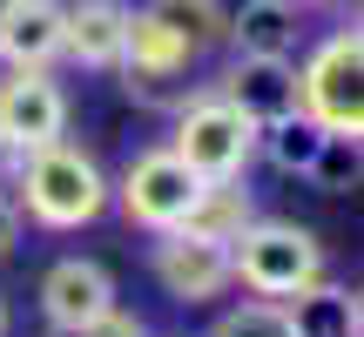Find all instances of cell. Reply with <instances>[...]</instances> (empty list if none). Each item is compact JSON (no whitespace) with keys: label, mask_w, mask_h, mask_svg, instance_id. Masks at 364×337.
<instances>
[{"label":"cell","mask_w":364,"mask_h":337,"mask_svg":"<svg viewBox=\"0 0 364 337\" xmlns=\"http://www.w3.org/2000/svg\"><path fill=\"white\" fill-rule=\"evenodd\" d=\"M284 311H290V331L297 337H358L364 331V311H358V290H344V284H304L297 297H284Z\"/></svg>","instance_id":"cell-13"},{"label":"cell","mask_w":364,"mask_h":337,"mask_svg":"<svg viewBox=\"0 0 364 337\" xmlns=\"http://www.w3.org/2000/svg\"><path fill=\"white\" fill-rule=\"evenodd\" d=\"M223 41H236V54H290L297 48V0H243Z\"/></svg>","instance_id":"cell-14"},{"label":"cell","mask_w":364,"mask_h":337,"mask_svg":"<svg viewBox=\"0 0 364 337\" xmlns=\"http://www.w3.org/2000/svg\"><path fill=\"white\" fill-rule=\"evenodd\" d=\"M41 311H48L54 331H81V324L115 311V277L102 263H88V257H61L41 277Z\"/></svg>","instance_id":"cell-10"},{"label":"cell","mask_w":364,"mask_h":337,"mask_svg":"<svg viewBox=\"0 0 364 337\" xmlns=\"http://www.w3.org/2000/svg\"><path fill=\"white\" fill-rule=\"evenodd\" d=\"M196 189H203V182L189 176V162H182L176 149H149V156H135L129 176H122V209H129L135 230L162 236V230H176V223H189Z\"/></svg>","instance_id":"cell-6"},{"label":"cell","mask_w":364,"mask_h":337,"mask_svg":"<svg viewBox=\"0 0 364 337\" xmlns=\"http://www.w3.org/2000/svg\"><path fill=\"white\" fill-rule=\"evenodd\" d=\"M156 284L169 290L176 304H209V297H223V290H230V243L189 230V223L162 230V236H156Z\"/></svg>","instance_id":"cell-8"},{"label":"cell","mask_w":364,"mask_h":337,"mask_svg":"<svg viewBox=\"0 0 364 337\" xmlns=\"http://www.w3.org/2000/svg\"><path fill=\"white\" fill-rule=\"evenodd\" d=\"M122 41H129V7L122 0H75L61 21V54L81 68H122Z\"/></svg>","instance_id":"cell-12"},{"label":"cell","mask_w":364,"mask_h":337,"mask_svg":"<svg viewBox=\"0 0 364 337\" xmlns=\"http://www.w3.org/2000/svg\"><path fill=\"white\" fill-rule=\"evenodd\" d=\"M257 149L284 168V176H311L317 149H324V129H317V122L297 108V115H284V122H270V129H257Z\"/></svg>","instance_id":"cell-16"},{"label":"cell","mask_w":364,"mask_h":337,"mask_svg":"<svg viewBox=\"0 0 364 337\" xmlns=\"http://www.w3.org/2000/svg\"><path fill=\"white\" fill-rule=\"evenodd\" d=\"M317 7H331V0H317Z\"/></svg>","instance_id":"cell-23"},{"label":"cell","mask_w":364,"mask_h":337,"mask_svg":"<svg viewBox=\"0 0 364 337\" xmlns=\"http://www.w3.org/2000/svg\"><path fill=\"white\" fill-rule=\"evenodd\" d=\"M250 216H257V209H250V189H243V176H230V182H203V189H196L189 230L216 236V243H236V230H243Z\"/></svg>","instance_id":"cell-15"},{"label":"cell","mask_w":364,"mask_h":337,"mask_svg":"<svg viewBox=\"0 0 364 337\" xmlns=\"http://www.w3.org/2000/svg\"><path fill=\"white\" fill-rule=\"evenodd\" d=\"M54 337H142V324H135V317H122V311H108V317H95V324H81V331H54Z\"/></svg>","instance_id":"cell-20"},{"label":"cell","mask_w":364,"mask_h":337,"mask_svg":"<svg viewBox=\"0 0 364 337\" xmlns=\"http://www.w3.org/2000/svg\"><path fill=\"white\" fill-rule=\"evenodd\" d=\"M68 135V95L48 68H7L0 81V149L27 156Z\"/></svg>","instance_id":"cell-7"},{"label":"cell","mask_w":364,"mask_h":337,"mask_svg":"<svg viewBox=\"0 0 364 337\" xmlns=\"http://www.w3.org/2000/svg\"><path fill=\"white\" fill-rule=\"evenodd\" d=\"M196 41L182 34L162 7L129 14V41H122V88L142 108H182L189 102V68H196Z\"/></svg>","instance_id":"cell-3"},{"label":"cell","mask_w":364,"mask_h":337,"mask_svg":"<svg viewBox=\"0 0 364 337\" xmlns=\"http://www.w3.org/2000/svg\"><path fill=\"white\" fill-rule=\"evenodd\" d=\"M14 203L41 223V230H81L108 209V182L102 168L81 156L75 142H48V149H27L21 156V176L7 182Z\"/></svg>","instance_id":"cell-1"},{"label":"cell","mask_w":364,"mask_h":337,"mask_svg":"<svg viewBox=\"0 0 364 337\" xmlns=\"http://www.w3.org/2000/svg\"><path fill=\"white\" fill-rule=\"evenodd\" d=\"M14 243H21V203H14V189L0 182V257H7Z\"/></svg>","instance_id":"cell-21"},{"label":"cell","mask_w":364,"mask_h":337,"mask_svg":"<svg viewBox=\"0 0 364 337\" xmlns=\"http://www.w3.org/2000/svg\"><path fill=\"white\" fill-rule=\"evenodd\" d=\"M216 95L230 108H243L257 129H270V122L297 115V68H290V54H236V68L216 81Z\"/></svg>","instance_id":"cell-9"},{"label":"cell","mask_w":364,"mask_h":337,"mask_svg":"<svg viewBox=\"0 0 364 337\" xmlns=\"http://www.w3.org/2000/svg\"><path fill=\"white\" fill-rule=\"evenodd\" d=\"M156 7L169 14V21L196 41V48H209V41H223V34H230V14H223L216 0H156Z\"/></svg>","instance_id":"cell-19"},{"label":"cell","mask_w":364,"mask_h":337,"mask_svg":"<svg viewBox=\"0 0 364 337\" xmlns=\"http://www.w3.org/2000/svg\"><path fill=\"white\" fill-rule=\"evenodd\" d=\"M209 337H297V331H290V311H284V304L250 297V304H236V311H223L216 324H209Z\"/></svg>","instance_id":"cell-17"},{"label":"cell","mask_w":364,"mask_h":337,"mask_svg":"<svg viewBox=\"0 0 364 337\" xmlns=\"http://www.w3.org/2000/svg\"><path fill=\"white\" fill-rule=\"evenodd\" d=\"M169 149L189 162L196 182H230L257 156V122H250L243 108H230L223 95H189V102L176 108V142Z\"/></svg>","instance_id":"cell-5"},{"label":"cell","mask_w":364,"mask_h":337,"mask_svg":"<svg viewBox=\"0 0 364 337\" xmlns=\"http://www.w3.org/2000/svg\"><path fill=\"white\" fill-rule=\"evenodd\" d=\"M0 7H7V0H0Z\"/></svg>","instance_id":"cell-24"},{"label":"cell","mask_w":364,"mask_h":337,"mask_svg":"<svg viewBox=\"0 0 364 337\" xmlns=\"http://www.w3.org/2000/svg\"><path fill=\"white\" fill-rule=\"evenodd\" d=\"M0 337H7V297H0Z\"/></svg>","instance_id":"cell-22"},{"label":"cell","mask_w":364,"mask_h":337,"mask_svg":"<svg viewBox=\"0 0 364 337\" xmlns=\"http://www.w3.org/2000/svg\"><path fill=\"white\" fill-rule=\"evenodd\" d=\"M304 182H317L324 196L358 189V135H324V149H317V162H311Z\"/></svg>","instance_id":"cell-18"},{"label":"cell","mask_w":364,"mask_h":337,"mask_svg":"<svg viewBox=\"0 0 364 337\" xmlns=\"http://www.w3.org/2000/svg\"><path fill=\"white\" fill-rule=\"evenodd\" d=\"M297 108L324 135H364V34L344 27L297 68Z\"/></svg>","instance_id":"cell-4"},{"label":"cell","mask_w":364,"mask_h":337,"mask_svg":"<svg viewBox=\"0 0 364 337\" xmlns=\"http://www.w3.org/2000/svg\"><path fill=\"white\" fill-rule=\"evenodd\" d=\"M324 277V243L304 223H277V216H250L230 243V284H243L250 297H297L304 284Z\"/></svg>","instance_id":"cell-2"},{"label":"cell","mask_w":364,"mask_h":337,"mask_svg":"<svg viewBox=\"0 0 364 337\" xmlns=\"http://www.w3.org/2000/svg\"><path fill=\"white\" fill-rule=\"evenodd\" d=\"M61 0H7L0 7V61L7 68H54L61 61Z\"/></svg>","instance_id":"cell-11"}]
</instances>
